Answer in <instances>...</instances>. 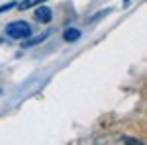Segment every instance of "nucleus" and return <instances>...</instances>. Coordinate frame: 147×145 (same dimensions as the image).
I'll list each match as a JSON object with an SVG mask.
<instances>
[{
    "instance_id": "nucleus-4",
    "label": "nucleus",
    "mask_w": 147,
    "mask_h": 145,
    "mask_svg": "<svg viewBox=\"0 0 147 145\" xmlns=\"http://www.w3.org/2000/svg\"><path fill=\"white\" fill-rule=\"evenodd\" d=\"M45 0H23L21 4H16L21 10H27V8H31V6H39V4H43Z\"/></svg>"
},
{
    "instance_id": "nucleus-1",
    "label": "nucleus",
    "mask_w": 147,
    "mask_h": 145,
    "mask_svg": "<svg viewBox=\"0 0 147 145\" xmlns=\"http://www.w3.org/2000/svg\"><path fill=\"white\" fill-rule=\"evenodd\" d=\"M6 35L10 39H27L31 35V27L25 21H14V23L6 25Z\"/></svg>"
},
{
    "instance_id": "nucleus-2",
    "label": "nucleus",
    "mask_w": 147,
    "mask_h": 145,
    "mask_svg": "<svg viewBox=\"0 0 147 145\" xmlns=\"http://www.w3.org/2000/svg\"><path fill=\"white\" fill-rule=\"evenodd\" d=\"M35 19L39 23H49L51 21V8L49 6H39L35 10Z\"/></svg>"
},
{
    "instance_id": "nucleus-5",
    "label": "nucleus",
    "mask_w": 147,
    "mask_h": 145,
    "mask_svg": "<svg viewBox=\"0 0 147 145\" xmlns=\"http://www.w3.org/2000/svg\"><path fill=\"white\" fill-rule=\"evenodd\" d=\"M12 6H16V2H8V4H4V6H0V12H4V10H10Z\"/></svg>"
},
{
    "instance_id": "nucleus-3",
    "label": "nucleus",
    "mask_w": 147,
    "mask_h": 145,
    "mask_svg": "<svg viewBox=\"0 0 147 145\" xmlns=\"http://www.w3.org/2000/svg\"><path fill=\"white\" fill-rule=\"evenodd\" d=\"M78 37H80V31H78V29H67V31L63 33V39H65L67 43L78 41Z\"/></svg>"
}]
</instances>
